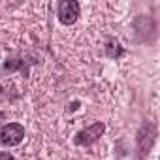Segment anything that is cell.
Returning a JSON list of instances; mask_svg holds the SVG:
<instances>
[{
    "instance_id": "1",
    "label": "cell",
    "mask_w": 160,
    "mask_h": 160,
    "mask_svg": "<svg viewBox=\"0 0 160 160\" xmlns=\"http://www.w3.org/2000/svg\"><path fill=\"white\" fill-rule=\"evenodd\" d=\"M28 77V62L21 57L6 58L0 68V96L2 98H17L23 94V85Z\"/></svg>"
},
{
    "instance_id": "2",
    "label": "cell",
    "mask_w": 160,
    "mask_h": 160,
    "mask_svg": "<svg viewBox=\"0 0 160 160\" xmlns=\"http://www.w3.org/2000/svg\"><path fill=\"white\" fill-rule=\"evenodd\" d=\"M104 132H106V124L102 121H96L94 124H91V126H87L83 130H79L75 134V138H73V143L79 145V147H89V145L96 143L102 138Z\"/></svg>"
},
{
    "instance_id": "3",
    "label": "cell",
    "mask_w": 160,
    "mask_h": 160,
    "mask_svg": "<svg viewBox=\"0 0 160 160\" xmlns=\"http://www.w3.org/2000/svg\"><path fill=\"white\" fill-rule=\"evenodd\" d=\"M25 139V126L19 122H8L0 126V145L15 147Z\"/></svg>"
},
{
    "instance_id": "4",
    "label": "cell",
    "mask_w": 160,
    "mask_h": 160,
    "mask_svg": "<svg viewBox=\"0 0 160 160\" xmlns=\"http://www.w3.org/2000/svg\"><path fill=\"white\" fill-rule=\"evenodd\" d=\"M79 2H75V0H60V2L57 4V17L62 25L70 27L77 21L79 17Z\"/></svg>"
},
{
    "instance_id": "5",
    "label": "cell",
    "mask_w": 160,
    "mask_h": 160,
    "mask_svg": "<svg viewBox=\"0 0 160 160\" xmlns=\"http://www.w3.org/2000/svg\"><path fill=\"white\" fill-rule=\"evenodd\" d=\"M106 49H108V55H109L111 58H113V57L117 58V57H121V55H122V49L119 47V42H117V40H113V38H109V40H108Z\"/></svg>"
},
{
    "instance_id": "6",
    "label": "cell",
    "mask_w": 160,
    "mask_h": 160,
    "mask_svg": "<svg viewBox=\"0 0 160 160\" xmlns=\"http://www.w3.org/2000/svg\"><path fill=\"white\" fill-rule=\"evenodd\" d=\"M0 160H15L12 152H4V151H0Z\"/></svg>"
}]
</instances>
